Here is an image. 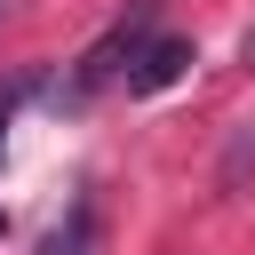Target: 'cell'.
Masks as SVG:
<instances>
[{"mask_svg": "<svg viewBox=\"0 0 255 255\" xmlns=\"http://www.w3.org/2000/svg\"><path fill=\"white\" fill-rule=\"evenodd\" d=\"M143 32H151V0H135V8H128V16H120V24L80 56V72H72V104H80V96H96L104 80H120V72H128V56L143 48Z\"/></svg>", "mask_w": 255, "mask_h": 255, "instance_id": "cell-1", "label": "cell"}, {"mask_svg": "<svg viewBox=\"0 0 255 255\" xmlns=\"http://www.w3.org/2000/svg\"><path fill=\"white\" fill-rule=\"evenodd\" d=\"M199 56H191V40H175V32H143V48L128 56V96H159V88H175L183 72H191Z\"/></svg>", "mask_w": 255, "mask_h": 255, "instance_id": "cell-2", "label": "cell"}, {"mask_svg": "<svg viewBox=\"0 0 255 255\" xmlns=\"http://www.w3.org/2000/svg\"><path fill=\"white\" fill-rule=\"evenodd\" d=\"M32 96H40V72H16V80H0V151H8V120H16Z\"/></svg>", "mask_w": 255, "mask_h": 255, "instance_id": "cell-3", "label": "cell"}, {"mask_svg": "<svg viewBox=\"0 0 255 255\" xmlns=\"http://www.w3.org/2000/svg\"><path fill=\"white\" fill-rule=\"evenodd\" d=\"M247 64H255V32H247Z\"/></svg>", "mask_w": 255, "mask_h": 255, "instance_id": "cell-4", "label": "cell"}, {"mask_svg": "<svg viewBox=\"0 0 255 255\" xmlns=\"http://www.w3.org/2000/svg\"><path fill=\"white\" fill-rule=\"evenodd\" d=\"M0 231H8V223H0Z\"/></svg>", "mask_w": 255, "mask_h": 255, "instance_id": "cell-5", "label": "cell"}]
</instances>
